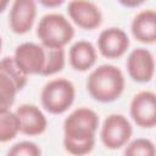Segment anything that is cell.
Segmentation results:
<instances>
[{
	"label": "cell",
	"mask_w": 156,
	"mask_h": 156,
	"mask_svg": "<svg viewBox=\"0 0 156 156\" xmlns=\"http://www.w3.org/2000/svg\"><path fill=\"white\" fill-rule=\"evenodd\" d=\"M99 116L88 107L72 111L63 122V146L73 156L88 155L95 145Z\"/></svg>",
	"instance_id": "1"
},
{
	"label": "cell",
	"mask_w": 156,
	"mask_h": 156,
	"mask_svg": "<svg viewBox=\"0 0 156 156\" xmlns=\"http://www.w3.org/2000/svg\"><path fill=\"white\" fill-rule=\"evenodd\" d=\"M124 76L113 65H101L95 68L87 79V89L90 96L100 102L117 100L124 90Z\"/></svg>",
	"instance_id": "2"
},
{
	"label": "cell",
	"mask_w": 156,
	"mask_h": 156,
	"mask_svg": "<svg viewBox=\"0 0 156 156\" xmlns=\"http://www.w3.org/2000/svg\"><path fill=\"white\" fill-rule=\"evenodd\" d=\"M37 35L46 49H63L74 37V28L61 13H46L39 21Z\"/></svg>",
	"instance_id": "3"
},
{
	"label": "cell",
	"mask_w": 156,
	"mask_h": 156,
	"mask_svg": "<svg viewBox=\"0 0 156 156\" xmlns=\"http://www.w3.org/2000/svg\"><path fill=\"white\" fill-rule=\"evenodd\" d=\"M74 96V85L66 78H56L48 82L40 95L43 107L54 115H60L67 111L73 104Z\"/></svg>",
	"instance_id": "4"
},
{
	"label": "cell",
	"mask_w": 156,
	"mask_h": 156,
	"mask_svg": "<svg viewBox=\"0 0 156 156\" xmlns=\"http://www.w3.org/2000/svg\"><path fill=\"white\" fill-rule=\"evenodd\" d=\"M133 134L130 122L121 113L107 116L101 127L102 144L110 150H117L124 146Z\"/></svg>",
	"instance_id": "5"
},
{
	"label": "cell",
	"mask_w": 156,
	"mask_h": 156,
	"mask_svg": "<svg viewBox=\"0 0 156 156\" xmlns=\"http://www.w3.org/2000/svg\"><path fill=\"white\" fill-rule=\"evenodd\" d=\"M18 68L26 74H40L45 66V48L35 43L20 44L13 55Z\"/></svg>",
	"instance_id": "6"
},
{
	"label": "cell",
	"mask_w": 156,
	"mask_h": 156,
	"mask_svg": "<svg viewBox=\"0 0 156 156\" xmlns=\"http://www.w3.org/2000/svg\"><path fill=\"white\" fill-rule=\"evenodd\" d=\"M130 116L141 128H152L156 124V95L151 90L135 94L130 101Z\"/></svg>",
	"instance_id": "7"
},
{
	"label": "cell",
	"mask_w": 156,
	"mask_h": 156,
	"mask_svg": "<svg viewBox=\"0 0 156 156\" xmlns=\"http://www.w3.org/2000/svg\"><path fill=\"white\" fill-rule=\"evenodd\" d=\"M129 44L128 34L118 27L104 29L98 38V49L106 58H118L123 56L128 50Z\"/></svg>",
	"instance_id": "8"
},
{
	"label": "cell",
	"mask_w": 156,
	"mask_h": 156,
	"mask_svg": "<svg viewBox=\"0 0 156 156\" xmlns=\"http://www.w3.org/2000/svg\"><path fill=\"white\" fill-rule=\"evenodd\" d=\"M127 71L130 78L139 83H147L155 72V60L151 51L144 48L134 49L127 57Z\"/></svg>",
	"instance_id": "9"
},
{
	"label": "cell",
	"mask_w": 156,
	"mask_h": 156,
	"mask_svg": "<svg viewBox=\"0 0 156 156\" xmlns=\"http://www.w3.org/2000/svg\"><path fill=\"white\" fill-rule=\"evenodd\" d=\"M67 12L71 20L83 29H95L102 22V13L100 9L91 1L73 0L67 5Z\"/></svg>",
	"instance_id": "10"
},
{
	"label": "cell",
	"mask_w": 156,
	"mask_h": 156,
	"mask_svg": "<svg viewBox=\"0 0 156 156\" xmlns=\"http://www.w3.org/2000/svg\"><path fill=\"white\" fill-rule=\"evenodd\" d=\"M35 16L37 5L33 0L13 1L9 13V24L11 30L16 34H24L29 32L34 24Z\"/></svg>",
	"instance_id": "11"
},
{
	"label": "cell",
	"mask_w": 156,
	"mask_h": 156,
	"mask_svg": "<svg viewBox=\"0 0 156 156\" xmlns=\"http://www.w3.org/2000/svg\"><path fill=\"white\" fill-rule=\"evenodd\" d=\"M20 121V132L34 136V135H40L45 132L48 127V121L41 110L32 104H23L21 105L16 112Z\"/></svg>",
	"instance_id": "12"
},
{
	"label": "cell",
	"mask_w": 156,
	"mask_h": 156,
	"mask_svg": "<svg viewBox=\"0 0 156 156\" xmlns=\"http://www.w3.org/2000/svg\"><path fill=\"white\" fill-rule=\"evenodd\" d=\"M130 29L136 40L154 44L156 41V12L152 9L140 11L133 18Z\"/></svg>",
	"instance_id": "13"
},
{
	"label": "cell",
	"mask_w": 156,
	"mask_h": 156,
	"mask_svg": "<svg viewBox=\"0 0 156 156\" xmlns=\"http://www.w3.org/2000/svg\"><path fill=\"white\" fill-rule=\"evenodd\" d=\"M96 62V49L90 41L78 40L69 49V63L76 71H87Z\"/></svg>",
	"instance_id": "14"
},
{
	"label": "cell",
	"mask_w": 156,
	"mask_h": 156,
	"mask_svg": "<svg viewBox=\"0 0 156 156\" xmlns=\"http://www.w3.org/2000/svg\"><path fill=\"white\" fill-rule=\"evenodd\" d=\"M20 133V121L15 112H0V143H7Z\"/></svg>",
	"instance_id": "15"
},
{
	"label": "cell",
	"mask_w": 156,
	"mask_h": 156,
	"mask_svg": "<svg viewBox=\"0 0 156 156\" xmlns=\"http://www.w3.org/2000/svg\"><path fill=\"white\" fill-rule=\"evenodd\" d=\"M18 89L15 82L4 72L0 71V112L9 111L13 105Z\"/></svg>",
	"instance_id": "16"
},
{
	"label": "cell",
	"mask_w": 156,
	"mask_h": 156,
	"mask_svg": "<svg viewBox=\"0 0 156 156\" xmlns=\"http://www.w3.org/2000/svg\"><path fill=\"white\" fill-rule=\"evenodd\" d=\"M65 67V50L63 49H46L45 48V66L41 76H52Z\"/></svg>",
	"instance_id": "17"
},
{
	"label": "cell",
	"mask_w": 156,
	"mask_h": 156,
	"mask_svg": "<svg viewBox=\"0 0 156 156\" xmlns=\"http://www.w3.org/2000/svg\"><path fill=\"white\" fill-rule=\"evenodd\" d=\"M0 71L6 73L16 84L17 89L18 90H22L26 84H27V76L18 68V66L16 65L15 60H13V56H7V57H4L1 61H0Z\"/></svg>",
	"instance_id": "18"
},
{
	"label": "cell",
	"mask_w": 156,
	"mask_h": 156,
	"mask_svg": "<svg viewBox=\"0 0 156 156\" xmlns=\"http://www.w3.org/2000/svg\"><path fill=\"white\" fill-rule=\"evenodd\" d=\"M155 145L150 139L138 138L130 141L124 150V156H155Z\"/></svg>",
	"instance_id": "19"
},
{
	"label": "cell",
	"mask_w": 156,
	"mask_h": 156,
	"mask_svg": "<svg viewBox=\"0 0 156 156\" xmlns=\"http://www.w3.org/2000/svg\"><path fill=\"white\" fill-rule=\"evenodd\" d=\"M6 156H41V151L33 141H21L11 146Z\"/></svg>",
	"instance_id": "20"
},
{
	"label": "cell",
	"mask_w": 156,
	"mask_h": 156,
	"mask_svg": "<svg viewBox=\"0 0 156 156\" xmlns=\"http://www.w3.org/2000/svg\"><path fill=\"white\" fill-rule=\"evenodd\" d=\"M63 1L62 0H55V1H46V0H40V4L48 7H54V6H58L61 5Z\"/></svg>",
	"instance_id": "21"
},
{
	"label": "cell",
	"mask_w": 156,
	"mask_h": 156,
	"mask_svg": "<svg viewBox=\"0 0 156 156\" xmlns=\"http://www.w3.org/2000/svg\"><path fill=\"white\" fill-rule=\"evenodd\" d=\"M143 1H133V2H124V1H121V4L122 5H124V6H138V5H140Z\"/></svg>",
	"instance_id": "22"
},
{
	"label": "cell",
	"mask_w": 156,
	"mask_h": 156,
	"mask_svg": "<svg viewBox=\"0 0 156 156\" xmlns=\"http://www.w3.org/2000/svg\"><path fill=\"white\" fill-rule=\"evenodd\" d=\"M7 5H9V1L7 0H0V13L7 7Z\"/></svg>",
	"instance_id": "23"
},
{
	"label": "cell",
	"mask_w": 156,
	"mask_h": 156,
	"mask_svg": "<svg viewBox=\"0 0 156 156\" xmlns=\"http://www.w3.org/2000/svg\"><path fill=\"white\" fill-rule=\"evenodd\" d=\"M1 46H2V39H1V37H0V51H1Z\"/></svg>",
	"instance_id": "24"
}]
</instances>
